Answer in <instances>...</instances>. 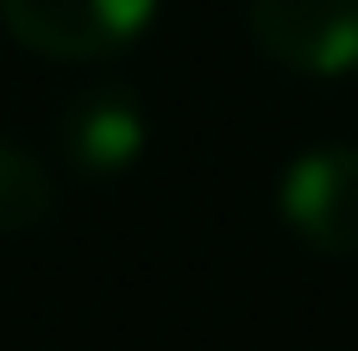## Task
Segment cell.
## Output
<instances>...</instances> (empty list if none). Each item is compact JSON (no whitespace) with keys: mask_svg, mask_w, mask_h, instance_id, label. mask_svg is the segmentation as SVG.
<instances>
[{"mask_svg":"<svg viewBox=\"0 0 358 351\" xmlns=\"http://www.w3.org/2000/svg\"><path fill=\"white\" fill-rule=\"evenodd\" d=\"M157 19V0H0V25L44 63H101L132 50Z\"/></svg>","mask_w":358,"mask_h":351,"instance_id":"1","label":"cell"},{"mask_svg":"<svg viewBox=\"0 0 358 351\" xmlns=\"http://www.w3.org/2000/svg\"><path fill=\"white\" fill-rule=\"evenodd\" d=\"M277 214L315 257H358V144H315L277 182Z\"/></svg>","mask_w":358,"mask_h":351,"instance_id":"2","label":"cell"},{"mask_svg":"<svg viewBox=\"0 0 358 351\" xmlns=\"http://www.w3.org/2000/svg\"><path fill=\"white\" fill-rule=\"evenodd\" d=\"M252 44L289 75H352L358 69V0H245Z\"/></svg>","mask_w":358,"mask_h":351,"instance_id":"3","label":"cell"},{"mask_svg":"<svg viewBox=\"0 0 358 351\" xmlns=\"http://www.w3.org/2000/svg\"><path fill=\"white\" fill-rule=\"evenodd\" d=\"M151 119L126 82H94L63 100L57 113V151L76 176H126L145 157Z\"/></svg>","mask_w":358,"mask_h":351,"instance_id":"4","label":"cell"},{"mask_svg":"<svg viewBox=\"0 0 358 351\" xmlns=\"http://www.w3.org/2000/svg\"><path fill=\"white\" fill-rule=\"evenodd\" d=\"M57 214V182L38 151L19 138H0V239H19Z\"/></svg>","mask_w":358,"mask_h":351,"instance_id":"5","label":"cell"}]
</instances>
